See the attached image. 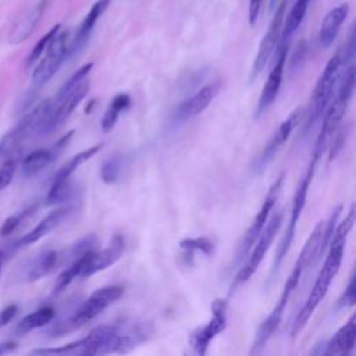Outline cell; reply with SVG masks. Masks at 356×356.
<instances>
[{
	"instance_id": "31",
	"label": "cell",
	"mask_w": 356,
	"mask_h": 356,
	"mask_svg": "<svg viewBox=\"0 0 356 356\" xmlns=\"http://www.w3.org/2000/svg\"><path fill=\"white\" fill-rule=\"evenodd\" d=\"M179 246L189 256H192L195 252H202L209 256L214 249V245L209 238H188L181 241Z\"/></svg>"
},
{
	"instance_id": "11",
	"label": "cell",
	"mask_w": 356,
	"mask_h": 356,
	"mask_svg": "<svg viewBox=\"0 0 356 356\" xmlns=\"http://www.w3.org/2000/svg\"><path fill=\"white\" fill-rule=\"evenodd\" d=\"M227 300L225 299H216L211 303V312L213 317L210 321L203 325L202 328H197L192 332L189 337V345L197 355H204L207 350L209 343L227 327Z\"/></svg>"
},
{
	"instance_id": "3",
	"label": "cell",
	"mask_w": 356,
	"mask_h": 356,
	"mask_svg": "<svg viewBox=\"0 0 356 356\" xmlns=\"http://www.w3.org/2000/svg\"><path fill=\"white\" fill-rule=\"evenodd\" d=\"M122 293H124L122 285H107V286L96 289L78 307V310L71 317H68L67 320L54 325L50 332L54 337H61L71 331L78 330L79 327L92 321L96 316H99L104 309H107L115 300H118L122 296Z\"/></svg>"
},
{
	"instance_id": "12",
	"label": "cell",
	"mask_w": 356,
	"mask_h": 356,
	"mask_svg": "<svg viewBox=\"0 0 356 356\" xmlns=\"http://www.w3.org/2000/svg\"><path fill=\"white\" fill-rule=\"evenodd\" d=\"M285 8H286V0H282L278 4V7L275 10V14H274V17L271 19V24H270L267 32L264 33V36H263V39L260 42L257 54H256L253 65H252V72H250L252 79H254L264 70L267 61L270 60L273 51L275 50V47L278 44V40L281 38L282 24H284Z\"/></svg>"
},
{
	"instance_id": "20",
	"label": "cell",
	"mask_w": 356,
	"mask_h": 356,
	"mask_svg": "<svg viewBox=\"0 0 356 356\" xmlns=\"http://www.w3.org/2000/svg\"><path fill=\"white\" fill-rule=\"evenodd\" d=\"M324 229H325V221H318L314 229L312 231L310 236L307 238L306 243L303 245V249L299 253V257L293 266L295 268L303 273L307 267H310L320 259L321 253L325 250Z\"/></svg>"
},
{
	"instance_id": "4",
	"label": "cell",
	"mask_w": 356,
	"mask_h": 356,
	"mask_svg": "<svg viewBox=\"0 0 356 356\" xmlns=\"http://www.w3.org/2000/svg\"><path fill=\"white\" fill-rule=\"evenodd\" d=\"M118 328L111 324H103L93 328L86 337L60 348L35 349L33 355H104L115 352Z\"/></svg>"
},
{
	"instance_id": "24",
	"label": "cell",
	"mask_w": 356,
	"mask_h": 356,
	"mask_svg": "<svg viewBox=\"0 0 356 356\" xmlns=\"http://www.w3.org/2000/svg\"><path fill=\"white\" fill-rule=\"evenodd\" d=\"M54 317V309L51 306H43L29 314H26L24 318L19 320L17 324V332L24 335L28 334L36 328L47 325Z\"/></svg>"
},
{
	"instance_id": "30",
	"label": "cell",
	"mask_w": 356,
	"mask_h": 356,
	"mask_svg": "<svg viewBox=\"0 0 356 356\" xmlns=\"http://www.w3.org/2000/svg\"><path fill=\"white\" fill-rule=\"evenodd\" d=\"M122 165H124V157H121V154H115L110 159H107L100 170V177L103 179V182L106 184H114L120 179L121 171H122Z\"/></svg>"
},
{
	"instance_id": "13",
	"label": "cell",
	"mask_w": 356,
	"mask_h": 356,
	"mask_svg": "<svg viewBox=\"0 0 356 356\" xmlns=\"http://www.w3.org/2000/svg\"><path fill=\"white\" fill-rule=\"evenodd\" d=\"M286 56H288V46L284 42L281 44V47L278 49V54H277V60L275 64L263 86V90L260 93L259 97V103L257 107L254 110V118H260L268 108L270 106L274 103L281 83H282V76H284V68H285V61H286Z\"/></svg>"
},
{
	"instance_id": "28",
	"label": "cell",
	"mask_w": 356,
	"mask_h": 356,
	"mask_svg": "<svg viewBox=\"0 0 356 356\" xmlns=\"http://www.w3.org/2000/svg\"><path fill=\"white\" fill-rule=\"evenodd\" d=\"M312 0H296L289 11V14L285 18V22L282 24V43L286 42L288 38L293 35V32L299 28L300 22L303 21L309 3Z\"/></svg>"
},
{
	"instance_id": "39",
	"label": "cell",
	"mask_w": 356,
	"mask_h": 356,
	"mask_svg": "<svg viewBox=\"0 0 356 356\" xmlns=\"http://www.w3.org/2000/svg\"><path fill=\"white\" fill-rule=\"evenodd\" d=\"M15 348H17V343H15V342H4V343H0V355L13 352Z\"/></svg>"
},
{
	"instance_id": "16",
	"label": "cell",
	"mask_w": 356,
	"mask_h": 356,
	"mask_svg": "<svg viewBox=\"0 0 356 356\" xmlns=\"http://www.w3.org/2000/svg\"><path fill=\"white\" fill-rule=\"evenodd\" d=\"M72 210L74 209L71 206H63V207H58V209L50 211L29 232L22 235L15 242V248H25V246H29V245L38 242L39 239H42L43 236H46L47 234L54 231L58 225H61L68 218V216L72 213Z\"/></svg>"
},
{
	"instance_id": "19",
	"label": "cell",
	"mask_w": 356,
	"mask_h": 356,
	"mask_svg": "<svg viewBox=\"0 0 356 356\" xmlns=\"http://www.w3.org/2000/svg\"><path fill=\"white\" fill-rule=\"evenodd\" d=\"M356 345V317L355 314L331 337L325 343L323 355L346 356L350 355Z\"/></svg>"
},
{
	"instance_id": "38",
	"label": "cell",
	"mask_w": 356,
	"mask_h": 356,
	"mask_svg": "<svg viewBox=\"0 0 356 356\" xmlns=\"http://www.w3.org/2000/svg\"><path fill=\"white\" fill-rule=\"evenodd\" d=\"M17 313V306L15 305H11V306H7L6 309H3L0 312V327L6 325L8 321L13 320V317L15 316Z\"/></svg>"
},
{
	"instance_id": "32",
	"label": "cell",
	"mask_w": 356,
	"mask_h": 356,
	"mask_svg": "<svg viewBox=\"0 0 356 356\" xmlns=\"http://www.w3.org/2000/svg\"><path fill=\"white\" fill-rule=\"evenodd\" d=\"M60 28H61L60 24L54 25L44 36H42V38L38 40V43L33 46L31 54H29L28 58H26V64H28V65H31V64H33L35 61L39 60V57L44 53V50L47 49V46H49V43L51 42V39H53V38L57 35V32L60 31Z\"/></svg>"
},
{
	"instance_id": "5",
	"label": "cell",
	"mask_w": 356,
	"mask_h": 356,
	"mask_svg": "<svg viewBox=\"0 0 356 356\" xmlns=\"http://www.w3.org/2000/svg\"><path fill=\"white\" fill-rule=\"evenodd\" d=\"M343 57L341 50H338L327 63L324 71L321 72L313 95L310 100V108L307 113V120H306V128H310L325 111L327 106L331 102L332 93H334V86L338 82L339 78V71L341 67L343 65Z\"/></svg>"
},
{
	"instance_id": "36",
	"label": "cell",
	"mask_w": 356,
	"mask_h": 356,
	"mask_svg": "<svg viewBox=\"0 0 356 356\" xmlns=\"http://www.w3.org/2000/svg\"><path fill=\"white\" fill-rule=\"evenodd\" d=\"M355 289H356V285H355V274L350 275V280H349V284L348 286L345 288V292L343 295L339 298V302L338 305L341 307H350L355 305Z\"/></svg>"
},
{
	"instance_id": "15",
	"label": "cell",
	"mask_w": 356,
	"mask_h": 356,
	"mask_svg": "<svg viewBox=\"0 0 356 356\" xmlns=\"http://www.w3.org/2000/svg\"><path fill=\"white\" fill-rule=\"evenodd\" d=\"M124 252V238L115 235L111 243L102 250H89L86 253V261L82 271V278L90 277L102 270H106L111 264H114Z\"/></svg>"
},
{
	"instance_id": "10",
	"label": "cell",
	"mask_w": 356,
	"mask_h": 356,
	"mask_svg": "<svg viewBox=\"0 0 356 356\" xmlns=\"http://www.w3.org/2000/svg\"><path fill=\"white\" fill-rule=\"evenodd\" d=\"M313 168H309L306 175L303 177V179L299 182L296 191H295V195H293V202H292V209H291V218H289V222H288V228L285 231V235L278 246V250H277V256H275V260H274V267H273V271L275 273L284 257L286 256V252L288 249L291 248V243L293 241V236H295V231H296V225H298V221L300 218V214L305 209V204H306V195H307V189H309V184L312 181V177H313Z\"/></svg>"
},
{
	"instance_id": "7",
	"label": "cell",
	"mask_w": 356,
	"mask_h": 356,
	"mask_svg": "<svg viewBox=\"0 0 356 356\" xmlns=\"http://www.w3.org/2000/svg\"><path fill=\"white\" fill-rule=\"evenodd\" d=\"M299 280H300V277L296 273L292 271V274H289L278 302L275 303V306L270 312V314L261 321V324L259 325V328L256 331L254 341H253V345H252V349H250V355H260L264 350L267 342L270 341V338L273 337V334L275 332V330L278 328V325L282 320V316H284L285 307L288 305V300H289L293 289L296 288Z\"/></svg>"
},
{
	"instance_id": "6",
	"label": "cell",
	"mask_w": 356,
	"mask_h": 356,
	"mask_svg": "<svg viewBox=\"0 0 356 356\" xmlns=\"http://www.w3.org/2000/svg\"><path fill=\"white\" fill-rule=\"evenodd\" d=\"M281 222H282V213L281 211L275 213L268 220V222H266V225H264L263 231L260 232L257 241L254 242V245L250 249V256H249L248 261L239 268L238 274L235 275V278L232 281V285H231L232 291L235 288H238L239 285L245 284L256 273V270L259 268L260 263L263 261L267 250L270 249L273 241L275 239V236L278 234V229L281 227Z\"/></svg>"
},
{
	"instance_id": "9",
	"label": "cell",
	"mask_w": 356,
	"mask_h": 356,
	"mask_svg": "<svg viewBox=\"0 0 356 356\" xmlns=\"http://www.w3.org/2000/svg\"><path fill=\"white\" fill-rule=\"evenodd\" d=\"M284 174H281L270 186L266 197H264V202L259 210V213L256 214V217L253 218L250 227L246 229V232L243 234V238L239 243V249H238V253H236V263H241L245 256L249 254L252 246L254 245V242L257 241L260 232L263 231L267 220H268V216L278 199V195H280V191L282 188V184H284Z\"/></svg>"
},
{
	"instance_id": "26",
	"label": "cell",
	"mask_w": 356,
	"mask_h": 356,
	"mask_svg": "<svg viewBox=\"0 0 356 356\" xmlns=\"http://www.w3.org/2000/svg\"><path fill=\"white\" fill-rule=\"evenodd\" d=\"M58 261V253L56 250H46L42 254H39L29 266V270L26 273L28 281H36L42 277L47 275L50 271L54 270Z\"/></svg>"
},
{
	"instance_id": "35",
	"label": "cell",
	"mask_w": 356,
	"mask_h": 356,
	"mask_svg": "<svg viewBox=\"0 0 356 356\" xmlns=\"http://www.w3.org/2000/svg\"><path fill=\"white\" fill-rule=\"evenodd\" d=\"M32 209H29V210H25V211H22V213H19V214H15V216H11V217H8L6 221H4V224L1 225V229H0V232H1V235L4 236V235H8V234H11L13 231H15L17 229V227L19 225V222L24 220V217L31 211Z\"/></svg>"
},
{
	"instance_id": "29",
	"label": "cell",
	"mask_w": 356,
	"mask_h": 356,
	"mask_svg": "<svg viewBox=\"0 0 356 356\" xmlns=\"http://www.w3.org/2000/svg\"><path fill=\"white\" fill-rule=\"evenodd\" d=\"M92 250V249H90ZM89 252V250H88ZM82 253L79 254L74 263L67 267L56 280V284H54V293H58L61 291H64L75 278L81 277L82 275V271H83V267H85V261H86V253Z\"/></svg>"
},
{
	"instance_id": "33",
	"label": "cell",
	"mask_w": 356,
	"mask_h": 356,
	"mask_svg": "<svg viewBox=\"0 0 356 356\" xmlns=\"http://www.w3.org/2000/svg\"><path fill=\"white\" fill-rule=\"evenodd\" d=\"M15 170H17V160L13 156L6 157L3 164L0 165V192L4 191L11 184Z\"/></svg>"
},
{
	"instance_id": "40",
	"label": "cell",
	"mask_w": 356,
	"mask_h": 356,
	"mask_svg": "<svg viewBox=\"0 0 356 356\" xmlns=\"http://www.w3.org/2000/svg\"><path fill=\"white\" fill-rule=\"evenodd\" d=\"M3 259H4V256H3V253L0 252V273H1V264H3Z\"/></svg>"
},
{
	"instance_id": "22",
	"label": "cell",
	"mask_w": 356,
	"mask_h": 356,
	"mask_svg": "<svg viewBox=\"0 0 356 356\" xmlns=\"http://www.w3.org/2000/svg\"><path fill=\"white\" fill-rule=\"evenodd\" d=\"M348 14H349V6L346 3L339 4L327 13L318 32V39L323 47L331 46V43L334 42V39L337 38L341 29V25L346 19Z\"/></svg>"
},
{
	"instance_id": "25",
	"label": "cell",
	"mask_w": 356,
	"mask_h": 356,
	"mask_svg": "<svg viewBox=\"0 0 356 356\" xmlns=\"http://www.w3.org/2000/svg\"><path fill=\"white\" fill-rule=\"evenodd\" d=\"M102 147H103V145H102V143H97V145H95V146H92V147H89V149H85V150L76 153L72 159H70V160L56 172L53 181H54V182H67V181H70L71 175L78 170V167H79L81 164H83L85 161H88L89 159H92L99 150H102Z\"/></svg>"
},
{
	"instance_id": "37",
	"label": "cell",
	"mask_w": 356,
	"mask_h": 356,
	"mask_svg": "<svg viewBox=\"0 0 356 356\" xmlns=\"http://www.w3.org/2000/svg\"><path fill=\"white\" fill-rule=\"evenodd\" d=\"M263 0H250L249 1V24L254 25L259 14H260V8H261Z\"/></svg>"
},
{
	"instance_id": "1",
	"label": "cell",
	"mask_w": 356,
	"mask_h": 356,
	"mask_svg": "<svg viewBox=\"0 0 356 356\" xmlns=\"http://www.w3.org/2000/svg\"><path fill=\"white\" fill-rule=\"evenodd\" d=\"M353 222H355V207L352 206L348 216L345 217V220L341 221L339 225H337L334 229V234L328 243L330 245L328 254L323 263V267L312 286V291H310L303 307L299 310V313L296 314V317L292 323V328H291L292 338H295L298 334H300V331L305 328V325L307 324L313 312L316 310V307L320 305V302L325 296L334 277L337 275V273L341 267L342 259H343L346 238L353 227Z\"/></svg>"
},
{
	"instance_id": "34",
	"label": "cell",
	"mask_w": 356,
	"mask_h": 356,
	"mask_svg": "<svg viewBox=\"0 0 356 356\" xmlns=\"http://www.w3.org/2000/svg\"><path fill=\"white\" fill-rule=\"evenodd\" d=\"M346 128H337L335 134L332 135V143H331V149H330V160L335 159L337 154L339 153V150L342 149V146L345 145L346 140Z\"/></svg>"
},
{
	"instance_id": "23",
	"label": "cell",
	"mask_w": 356,
	"mask_h": 356,
	"mask_svg": "<svg viewBox=\"0 0 356 356\" xmlns=\"http://www.w3.org/2000/svg\"><path fill=\"white\" fill-rule=\"evenodd\" d=\"M56 152L50 150V149H38L31 152L21 164V170L22 174L25 177H33L38 172H40L42 170H44L54 159Z\"/></svg>"
},
{
	"instance_id": "27",
	"label": "cell",
	"mask_w": 356,
	"mask_h": 356,
	"mask_svg": "<svg viewBox=\"0 0 356 356\" xmlns=\"http://www.w3.org/2000/svg\"><path fill=\"white\" fill-rule=\"evenodd\" d=\"M129 103H131V97L127 93H120L113 97L111 103L108 104V107L100 121L102 131L104 134H108L115 127V122H117L121 111L127 110Z\"/></svg>"
},
{
	"instance_id": "17",
	"label": "cell",
	"mask_w": 356,
	"mask_h": 356,
	"mask_svg": "<svg viewBox=\"0 0 356 356\" xmlns=\"http://www.w3.org/2000/svg\"><path fill=\"white\" fill-rule=\"evenodd\" d=\"M220 90H221V82L220 81L210 82V83L204 85L193 96L186 99L178 107L177 117L179 120H188V118L196 117L197 114H200L202 111H204L207 108V106L216 99V96L220 93Z\"/></svg>"
},
{
	"instance_id": "14",
	"label": "cell",
	"mask_w": 356,
	"mask_h": 356,
	"mask_svg": "<svg viewBox=\"0 0 356 356\" xmlns=\"http://www.w3.org/2000/svg\"><path fill=\"white\" fill-rule=\"evenodd\" d=\"M302 108H296L293 110L281 124L280 127L275 129V132L273 134L271 139L266 143L263 152L260 153L259 159L256 160V170L257 171H263L275 157L277 152L284 146V143L288 140V138L291 136V134L293 132V129L296 128V125L300 122L302 118Z\"/></svg>"
},
{
	"instance_id": "18",
	"label": "cell",
	"mask_w": 356,
	"mask_h": 356,
	"mask_svg": "<svg viewBox=\"0 0 356 356\" xmlns=\"http://www.w3.org/2000/svg\"><path fill=\"white\" fill-rule=\"evenodd\" d=\"M46 7H47V0H39L26 13H24L11 26V31L8 33V43L19 44L25 39H28L31 33L35 31L40 18L43 17Z\"/></svg>"
},
{
	"instance_id": "21",
	"label": "cell",
	"mask_w": 356,
	"mask_h": 356,
	"mask_svg": "<svg viewBox=\"0 0 356 356\" xmlns=\"http://www.w3.org/2000/svg\"><path fill=\"white\" fill-rule=\"evenodd\" d=\"M111 0H97L92 8L89 10V13L85 15L83 21L81 22L78 31H76V35L75 38L72 39L71 43H68V56L75 53L76 50H79L88 40L93 26L96 25L97 19L104 14V11L108 8Z\"/></svg>"
},
{
	"instance_id": "2",
	"label": "cell",
	"mask_w": 356,
	"mask_h": 356,
	"mask_svg": "<svg viewBox=\"0 0 356 356\" xmlns=\"http://www.w3.org/2000/svg\"><path fill=\"white\" fill-rule=\"evenodd\" d=\"M339 83H338V89L335 93L334 100L331 102L330 106H327L328 108H325V115H324V121L320 129V134L317 136L316 140V146L313 150V159L310 163V168H314L320 156L323 154V152L325 150V147L328 146L332 135L335 134L337 128L339 127L345 111L348 108V104L352 99L353 95V89H355V65L349 64L342 76L338 78Z\"/></svg>"
},
{
	"instance_id": "8",
	"label": "cell",
	"mask_w": 356,
	"mask_h": 356,
	"mask_svg": "<svg viewBox=\"0 0 356 356\" xmlns=\"http://www.w3.org/2000/svg\"><path fill=\"white\" fill-rule=\"evenodd\" d=\"M44 51V57L39 61L32 74V83L35 88L47 83L68 57V32L58 31Z\"/></svg>"
},
{
	"instance_id": "41",
	"label": "cell",
	"mask_w": 356,
	"mask_h": 356,
	"mask_svg": "<svg viewBox=\"0 0 356 356\" xmlns=\"http://www.w3.org/2000/svg\"><path fill=\"white\" fill-rule=\"evenodd\" d=\"M277 1H278V0H270V4H271V7H274Z\"/></svg>"
}]
</instances>
